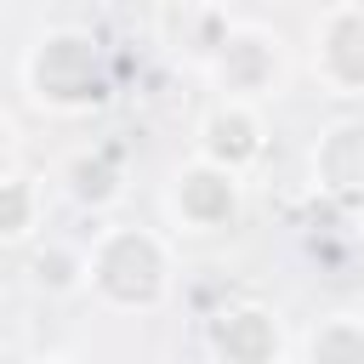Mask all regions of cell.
I'll list each match as a JSON object with an SVG mask.
<instances>
[{
	"mask_svg": "<svg viewBox=\"0 0 364 364\" xmlns=\"http://www.w3.org/2000/svg\"><path fill=\"white\" fill-rule=\"evenodd\" d=\"M239 205H245V182L233 171H216V165L193 159V165H182L171 176V216L188 233H222V228H233Z\"/></svg>",
	"mask_w": 364,
	"mask_h": 364,
	"instance_id": "cell-4",
	"label": "cell"
},
{
	"mask_svg": "<svg viewBox=\"0 0 364 364\" xmlns=\"http://www.w3.org/2000/svg\"><path fill=\"white\" fill-rule=\"evenodd\" d=\"M313 74L330 97H364V6H324L313 23Z\"/></svg>",
	"mask_w": 364,
	"mask_h": 364,
	"instance_id": "cell-5",
	"label": "cell"
},
{
	"mask_svg": "<svg viewBox=\"0 0 364 364\" xmlns=\"http://www.w3.org/2000/svg\"><path fill=\"white\" fill-rule=\"evenodd\" d=\"M11 159H17V131H11V119L0 114V182H6V176H17V171H11Z\"/></svg>",
	"mask_w": 364,
	"mask_h": 364,
	"instance_id": "cell-12",
	"label": "cell"
},
{
	"mask_svg": "<svg viewBox=\"0 0 364 364\" xmlns=\"http://www.w3.org/2000/svg\"><path fill=\"white\" fill-rule=\"evenodd\" d=\"M205 341H210L216 364H279V347H284V341H279L273 313H267V307H256V301L222 307V313L210 318Z\"/></svg>",
	"mask_w": 364,
	"mask_h": 364,
	"instance_id": "cell-7",
	"label": "cell"
},
{
	"mask_svg": "<svg viewBox=\"0 0 364 364\" xmlns=\"http://www.w3.org/2000/svg\"><path fill=\"white\" fill-rule=\"evenodd\" d=\"M34 364H80V358H68V353H46V358H34Z\"/></svg>",
	"mask_w": 364,
	"mask_h": 364,
	"instance_id": "cell-13",
	"label": "cell"
},
{
	"mask_svg": "<svg viewBox=\"0 0 364 364\" xmlns=\"http://www.w3.org/2000/svg\"><path fill=\"white\" fill-rule=\"evenodd\" d=\"M85 279L108 307H154L171 284L165 239L148 228H102L85 256Z\"/></svg>",
	"mask_w": 364,
	"mask_h": 364,
	"instance_id": "cell-1",
	"label": "cell"
},
{
	"mask_svg": "<svg viewBox=\"0 0 364 364\" xmlns=\"http://www.w3.org/2000/svg\"><path fill=\"white\" fill-rule=\"evenodd\" d=\"M307 364H364V313H330L307 330Z\"/></svg>",
	"mask_w": 364,
	"mask_h": 364,
	"instance_id": "cell-9",
	"label": "cell"
},
{
	"mask_svg": "<svg viewBox=\"0 0 364 364\" xmlns=\"http://www.w3.org/2000/svg\"><path fill=\"white\" fill-rule=\"evenodd\" d=\"M313 182L347 205H364V119H341L313 148Z\"/></svg>",
	"mask_w": 364,
	"mask_h": 364,
	"instance_id": "cell-8",
	"label": "cell"
},
{
	"mask_svg": "<svg viewBox=\"0 0 364 364\" xmlns=\"http://www.w3.org/2000/svg\"><path fill=\"white\" fill-rule=\"evenodd\" d=\"M68 193L80 205H102L119 193V171L108 165V154H74L68 159Z\"/></svg>",
	"mask_w": 364,
	"mask_h": 364,
	"instance_id": "cell-10",
	"label": "cell"
},
{
	"mask_svg": "<svg viewBox=\"0 0 364 364\" xmlns=\"http://www.w3.org/2000/svg\"><path fill=\"white\" fill-rule=\"evenodd\" d=\"M28 91L34 102L57 108V114H80L91 102L108 97V68H102V51L91 34L80 28H51L34 51H28Z\"/></svg>",
	"mask_w": 364,
	"mask_h": 364,
	"instance_id": "cell-2",
	"label": "cell"
},
{
	"mask_svg": "<svg viewBox=\"0 0 364 364\" xmlns=\"http://www.w3.org/2000/svg\"><path fill=\"white\" fill-rule=\"evenodd\" d=\"M279 46H284V40L267 34L262 23H233V28L222 34V46L210 51V74H216L222 97H233V102H262V97L279 85V74H284Z\"/></svg>",
	"mask_w": 364,
	"mask_h": 364,
	"instance_id": "cell-3",
	"label": "cell"
},
{
	"mask_svg": "<svg viewBox=\"0 0 364 364\" xmlns=\"http://www.w3.org/2000/svg\"><path fill=\"white\" fill-rule=\"evenodd\" d=\"M267 148V125H262V108L256 102H233L222 97L205 119H199V159L216 165V171H233L245 176Z\"/></svg>",
	"mask_w": 364,
	"mask_h": 364,
	"instance_id": "cell-6",
	"label": "cell"
},
{
	"mask_svg": "<svg viewBox=\"0 0 364 364\" xmlns=\"http://www.w3.org/2000/svg\"><path fill=\"white\" fill-rule=\"evenodd\" d=\"M40 222V188L28 176H6L0 182V239H23Z\"/></svg>",
	"mask_w": 364,
	"mask_h": 364,
	"instance_id": "cell-11",
	"label": "cell"
}]
</instances>
